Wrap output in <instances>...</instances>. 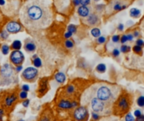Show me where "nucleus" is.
Instances as JSON below:
<instances>
[{"instance_id": "4be33fe9", "label": "nucleus", "mask_w": 144, "mask_h": 121, "mask_svg": "<svg viewBox=\"0 0 144 121\" xmlns=\"http://www.w3.org/2000/svg\"><path fill=\"white\" fill-rule=\"evenodd\" d=\"M74 91H75V87H74V86H73V85H69L68 87H67V88H66V93H67V94H68V95H72L73 93H74Z\"/></svg>"}, {"instance_id": "aec40b11", "label": "nucleus", "mask_w": 144, "mask_h": 121, "mask_svg": "<svg viewBox=\"0 0 144 121\" xmlns=\"http://www.w3.org/2000/svg\"><path fill=\"white\" fill-rule=\"evenodd\" d=\"M100 34H101V32H100V30H99L98 28H94V29H92V30H91V35L95 38L100 37Z\"/></svg>"}, {"instance_id": "7c9ffc66", "label": "nucleus", "mask_w": 144, "mask_h": 121, "mask_svg": "<svg viewBox=\"0 0 144 121\" xmlns=\"http://www.w3.org/2000/svg\"><path fill=\"white\" fill-rule=\"evenodd\" d=\"M0 36H1V38H2V39L6 40L8 37H9V34H8V32L5 30V31H3V32L0 34Z\"/></svg>"}, {"instance_id": "37998d69", "label": "nucleus", "mask_w": 144, "mask_h": 121, "mask_svg": "<svg viewBox=\"0 0 144 121\" xmlns=\"http://www.w3.org/2000/svg\"><path fill=\"white\" fill-rule=\"evenodd\" d=\"M134 115L136 116V117H139V116L142 115V112H141L140 110H135V112H134Z\"/></svg>"}, {"instance_id": "ddd939ff", "label": "nucleus", "mask_w": 144, "mask_h": 121, "mask_svg": "<svg viewBox=\"0 0 144 121\" xmlns=\"http://www.w3.org/2000/svg\"><path fill=\"white\" fill-rule=\"evenodd\" d=\"M98 21H99V18L95 14H90V15H89V17H88L87 19V23L89 24V25H95L96 24L98 23Z\"/></svg>"}, {"instance_id": "6ab92c4d", "label": "nucleus", "mask_w": 144, "mask_h": 121, "mask_svg": "<svg viewBox=\"0 0 144 121\" xmlns=\"http://www.w3.org/2000/svg\"><path fill=\"white\" fill-rule=\"evenodd\" d=\"M96 71L100 73H105L106 71V66L103 63H100L96 66Z\"/></svg>"}, {"instance_id": "49530a36", "label": "nucleus", "mask_w": 144, "mask_h": 121, "mask_svg": "<svg viewBox=\"0 0 144 121\" xmlns=\"http://www.w3.org/2000/svg\"><path fill=\"white\" fill-rule=\"evenodd\" d=\"M4 110H3V109H0V120H2V119H3V117H4Z\"/></svg>"}, {"instance_id": "0eeeda50", "label": "nucleus", "mask_w": 144, "mask_h": 121, "mask_svg": "<svg viewBox=\"0 0 144 121\" xmlns=\"http://www.w3.org/2000/svg\"><path fill=\"white\" fill-rule=\"evenodd\" d=\"M10 60L13 64L20 66L25 60V55L20 50H14L10 55Z\"/></svg>"}, {"instance_id": "a211bd4d", "label": "nucleus", "mask_w": 144, "mask_h": 121, "mask_svg": "<svg viewBox=\"0 0 144 121\" xmlns=\"http://www.w3.org/2000/svg\"><path fill=\"white\" fill-rule=\"evenodd\" d=\"M21 45H22L21 42H20V40H14V42L12 43L11 47H12L14 50H19L21 48Z\"/></svg>"}, {"instance_id": "bb28decb", "label": "nucleus", "mask_w": 144, "mask_h": 121, "mask_svg": "<svg viewBox=\"0 0 144 121\" xmlns=\"http://www.w3.org/2000/svg\"><path fill=\"white\" fill-rule=\"evenodd\" d=\"M19 97L21 99H26L27 97H28V92H25V91H21L20 93H19Z\"/></svg>"}, {"instance_id": "9b49d317", "label": "nucleus", "mask_w": 144, "mask_h": 121, "mask_svg": "<svg viewBox=\"0 0 144 121\" xmlns=\"http://www.w3.org/2000/svg\"><path fill=\"white\" fill-rule=\"evenodd\" d=\"M25 49L26 51L28 52H34L36 49V44H35L33 41L31 40H26L25 41Z\"/></svg>"}, {"instance_id": "a878e982", "label": "nucleus", "mask_w": 144, "mask_h": 121, "mask_svg": "<svg viewBox=\"0 0 144 121\" xmlns=\"http://www.w3.org/2000/svg\"><path fill=\"white\" fill-rule=\"evenodd\" d=\"M68 32H70V33H72V34H73V33H75L77 31V27L75 26V25H68Z\"/></svg>"}, {"instance_id": "a19ab883", "label": "nucleus", "mask_w": 144, "mask_h": 121, "mask_svg": "<svg viewBox=\"0 0 144 121\" xmlns=\"http://www.w3.org/2000/svg\"><path fill=\"white\" fill-rule=\"evenodd\" d=\"M120 40H121V42L124 44V43H126V41L128 40H127V35H122Z\"/></svg>"}, {"instance_id": "e433bc0d", "label": "nucleus", "mask_w": 144, "mask_h": 121, "mask_svg": "<svg viewBox=\"0 0 144 121\" xmlns=\"http://www.w3.org/2000/svg\"><path fill=\"white\" fill-rule=\"evenodd\" d=\"M124 8H126V6H121L120 4H116V5H115L114 9H115V10H121V9H124Z\"/></svg>"}, {"instance_id": "f03ea898", "label": "nucleus", "mask_w": 144, "mask_h": 121, "mask_svg": "<svg viewBox=\"0 0 144 121\" xmlns=\"http://www.w3.org/2000/svg\"><path fill=\"white\" fill-rule=\"evenodd\" d=\"M130 96L127 93L120 94L116 101L115 102L114 114L116 115H123L130 109Z\"/></svg>"}, {"instance_id": "c756f323", "label": "nucleus", "mask_w": 144, "mask_h": 121, "mask_svg": "<svg viewBox=\"0 0 144 121\" xmlns=\"http://www.w3.org/2000/svg\"><path fill=\"white\" fill-rule=\"evenodd\" d=\"M125 119H126V121H135V119L132 115V114H127L125 117Z\"/></svg>"}, {"instance_id": "412c9836", "label": "nucleus", "mask_w": 144, "mask_h": 121, "mask_svg": "<svg viewBox=\"0 0 144 121\" xmlns=\"http://www.w3.org/2000/svg\"><path fill=\"white\" fill-rule=\"evenodd\" d=\"M33 64L36 67H41V65H42V62H41V58L36 56V58H33Z\"/></svg>"}, {"instance_id": "f257e3e1", "label": "nucleus", "mask_w": 144, "mask_h": 121, "mask_svg": "<svg viewBox=\"0 0 144 121\" xmlns=\"http://www.w3.org/2000/svg\"><path fill=\"white\" fill-rule=\"evenodd\" d=\"M91 98H96L105 103L112 105L115 103L121 92V87L117 86L98 84L91 87Z\"/></svg>"}, {"instance_id": "39448f33", "label": "nucleus", "mask_w": 144, "mask_h": 121, "mask_svg": "<svg viewBox=\"0 0 144 121\" xmlns=\"http://www.w3.org/2000/svg\"><path fill=\"white\" fill-rule=\"evenodd\" d=\"M38 76V70L36 67H27L22 73V77L27 82H33Z\"/></svg>"}, {"instance_id": "79ce46f5", "label": "nucleus", "mask_w": 144, "mask_h": 121, "mask_svg": "<svg viewBox=\"0 0 144 121\" xmlns=\"http://www.w3.org/2000/svg\"><path fill=\"white\" fill-rule=\"evenodd\" d=\"M112 40H113V42H115V43H116V42H118V41L120 40V36L119 35H114L113 37H112Z\"/></svg>"}, {"instance_id": "6e6552de", "label": "nucleus", "mask_w": 144, "mask_h": 121, "mask_svg": "<svg viewBox=\"0 0 144 121\" xmlns=\"http://www.w3.org/2000/svg\"><path fill=\"white\" fill-rule=\"evenodd\" d=\"M21 30H22L21 25L15 21L9 22L6 25V31L9 33H12V34H15V33L20 32Z\"/></svg>"}, {"instance_id": "5701e85b", "label": "nucleus", "mask_w": 144, "mask_h": 121, "mask_svg": "<svg viewBox=\"0 0 144 121\" xmlns=\"http://www.w3.org/2000/svg\"><path fill=\"white\" fill-rule=\"evenodd\" d=\"M137 103L139 107H144V96H141L137 98Z\"/></svg>"}, {"instance_id": "393cba45", "label": "nucleus", "mask_w": 144, "mask_h": 121, "mask_svg": "<svg viewBox=\"0 0 144 121\" xmlns=\"http://www.w3.org/2000/svg\"><path fill=\"white\" fill-rule=\"evenodd\" d=\"M73 45H74V43H73L71 40H67L65 41V46H66L68 49L73 48Z\"/></svg>"}, {"instance_id": "423d86ee", "label": "nucleus", "mask_w": 144, "mask_h": 121, "mask_svg": "<svg viewBox=\"0 0 144 121\" xmlns=\"http://www.w3.org/2000/svg\"><path fill=\"white\" fill-rule=\"evenodd\" d=\"M74 119L78 121H85L89 118V111L84 106L77 108L73 112Z\"/></svg>"}, {"instance_id": "4468645a", "label": "nucleus", "mask_w": 144, "mask_h": 121, "mask_svg": "<svg viewBox=\"0 0 144 121\" xmlns=\"http://www.w3.org/2000/svg\"><path fill=\"white\" fill-rule=\"evenodd\" d=\"M16 100H17V96H16L15 93H13V94H11L10 96H8L7 98H5L6 106H8V107L12 106V104L16 101Z\"/></svg>"}, {"instance_id": "473e14b6", "label": "nucleus", "mask_w": 144, "mask_h": 121, "mask_svg": "<svg viewBox=\"0 0 144 121\" xmlns=\"http://www.w3.org/2000/svg\"><path fill=\"white\" fill-rule=\"evenodd\" d=\"M105 40H106V39H105V37H104V36H100V37L98 38V40H97L99 44H103V43L105 42Z\"/></svg>"}, {"instance_id": "20e7f679", "label": "nucleus", "mask_w": 144, "mask_h": 121, "mask_svg": "<svg viewBox=\"0 0 144 121\" xmlns=\"http://www.w3.org/2000/svg\"><path fill=\"white\" fill-rule=\"evenodd\" d=\"M90 106L92 110L98 114L109 115L112 111V105H110L96 98H93L90 100Z\"/></svg>"}, {"instance_id": "4c0bfd02", "label": "nucleus", "mask_w": 144, "mask_h": 121, "mask_svg": "<svg viewBox=\"0 0 144 121\" xmlns=\"http://www.w3.org/2000/svg\"><path fill=\"white\" fill-rule=\"evenodd\" d=\"M112 55H114V56H118L120 55V50L118 49H114L113 51H112Z\"/></svg>"}, {"instance_id": "2eb2a0df", "label": "nucleus", "mask_w": 144, "mask_h": 121, "mask_svg": "<svg viewBox=\"0 0 144 121\" xmlns=\"http://www.w3.org/2000/svg\"><path fill=\"white\" fill-rule=\"evenodd\" d=\"M55 79L58 83H64L66 81V76L63 72H57L55 75Z\"/></svg>"}, {"instance_id": "6e6d98bb", "label": "nucleus", "mask_w": 144, "mask_h": 121, "mask_svg": "<svg viewBox=\"0 0 144 121\" xmlns=\"http://www.w3.org/2000/svg\"><path fill=\"white\" fill-rule=\"evenodd\" d=\"M94 1H100V0H94Z\"/></svg>"}, {"instance_id": "f8f14e48", "label": "nucleus", "mask_w": 144, "mask_h": 121, "mask_svg": "<svg viewBox=\"0 0 144 121\" xmlns=\"http://www.w3.org/2000/svg\"><path fill=\"white\" fill-rule=\"evenodd\" d=\"M78 13L81 17H87L89 15V9L86 6H81L78 8Z\"/></svg>"}, {"instance_id": "a18cd8bd", "label": "nucleus", "mask_w": 144, "mask_h": 121, "mask_svg": "<svg viewBox=\"0 0 144 121\" xmlns=\"http://www.w3.org/2000/svg\"><path fill=\"white\" fill-rule=\"evenodd\" d=\"M72 35H73V34H72V33H70V32H68H68H67L66 34L64 35V36H65V38H67V39L68 40V38H70V37H71V36H72Z\"/></svg>"}, {"instance_id": "3c124183", "label": "nucleus", "mask_w": 144, "mask_h": 121, "mask_svg": "<svg viewBox=\"0 0 144 121\" xmlns=\"http://www.w3.org/2000/svg\"><path fill=\"white\" fill-rule=\"evenodd\" d=\"M73 3H74L75 5H78V4H80V3H79V0H74V1H73Z\"/></svg>"}, {"instance_id": "7ed1b4c3", "label": "nucleus", "mask_w": 144, "mask_h": 121, "mask_svg": "<svg viewBox=\"0 0 144 121\" xmlns=\"http://www.w3.org/2000/svg\"><path fill=\"white\" fill-rule=\"evenodd\" d=\"M27 17L30 21L36 24H41V21L45 20L46 12L44 11L42 7H41L38 4H33L30 5L27 9Z\"/></svg>"}, {"instance_id": "9d476101", "label": "nucleus", "mask_w": 144, "mask_h": 121, "mask_svg": "<svg viewBox=\"0 0 144 121\" xmlns=\"http://www.w3.org/2000/svg\"><path fill=\"white\" fill-rule=\"evenodd\" d=\"M58 108L59 109H73V102L69 101V100H67V99H62L58 103Z\"/></svg>"}, {"instance_id": "dca6fc26", "label": "nucleus", "mask_w": 144, "mask_h": 121, "mask_svg": "<svg viewBox=\"0 0 144 121\" xmlns=\"http://www.w3.org/2000/svg\"><path fill=\"white\" fill-rule=\"evenodd\" d=\"M48 89V85H47V81L43 80L42 82L40 84V89H39V93L40 94L43 95Z\"/></svg>"}, {"instance_id": "c9c22d12", "label": "nucleus", "mask_w": 144, "mask_h": 121, "mask_svg": "<svg viewBox=\"0 0 144 121\" xmlns=\"http://www.w3.org/2000/svg\"><path fill=\"white\" fill-rule=\"evenodd\" d=\"M21 89L22 91H25V92H29L30 91V87L27 84H24V85H22Z\"/></svg>"}, {"instance_id": "c85d7f7f", "label": "nucleus", "mask_w": 144, "mask_h": 121, "mask_svg": "<svg viewBox=\"0 0 144 121\" xmlns=\"http://www.w3.org/2000/svg\"><path fill=\"white\" fill-rule=\"evenodd\" d=\"M130 50H131L130 46H129V45H123L121 47V50L123 53H126V52H128Z\"/></svg>"}, {"instance_id": "8fccbe9b", "label": "nucleus", "mask_w": 144, "mask_h": 121, "mask_svg": "<svg viewBox=\"0 0 144 121\" xmlns=\"http://www.w3.org/2000/svg\"><path fill=\"white\" fill-rule=\"evenodd\" d=\"M21 70H22V66H21V65H20V66H18L17 67H16V71H18V72H20Z\"/></svg>"}, {"instance_id": "58836bf2", "label": "nucleus", "mask_w": 144, "mask_h": 121, "mask_svg": "<svg viewBox=\"0 0 144 121\" xmlns=\"http://www.w3.org/2000/svg\"><path fill=\"white\" fill-rule=\"evenodd\" d=\"M29 104H30V100L29 99H25V101H23V103H22V105H23L25 108L28 107Z\"/></svg>"}, {"instance_id": "c03bdc74", "label": "nucleus", "mask_w": 144, "mask_h": 121, "mask_svg": "<svg viewBox=\"0 0 144 121\" xmlns=\"http://www.w3.org/2000/svg\"><path fill=\"white\" fill-rule=\"evenodd\" d=\"M136 121H144V115L143 114H142L141 116L137 117V119H136Z\"/></svg>"}, {"instance_id": "cd10ccee", "label": "nucleus", "mask_w": 144, "mask_h": 121, "mask_svg": "<svg viewBox=\"0 0 144 121\" xmlns=\"http://www.w3.org/2000/svg\"><path fill=\"white\" fill-rule=\"evenodd\" d=\"M39 121H52L51 117L48 114H43L41 118H40Z\"/></svg>"}, {"instance_id": "5fc2aeb1", "label": "nucleus", "mask_w": 144, "mask_h": 121, "mask_svg": "<svg viewBox=\"0 0 144 121\" xmlns=\"http://www.w3.org/2000/svg\"><path fill=\"white\" fill-rule=\"evenodd\" d=\"M18 121H25L24 119H20V120H18Z\"/></svg>"}, {"instance_id": "72a5a7b5", "label": "nucleus", "mask_w": 144, "mask_h": 121, "mask_svg": "<svg viewBox=\"0 0 144 121\" xmlns=\"http://www.w3.org/2000/svg\"><path fill=\"white\" fill-rule=\"evenodd\" d=\"M79 3L82 4L83 6H86L90 4V0H79Z\"/></svg>"}, {"instance_id": "f3484780", "label": "nucleus", "mask_w": 144, "mask_h": 121, "mask_svg": "<svg viewBox=\"0 0 144 121\" xmlns=\"http://www.w3.org/2000/svg\"><path fill=\"white\" fill-rule=\"evenodd\" d=\"M140 14H141V11L137 9L133 8V9H132L130 10V15L132 17H133V18H138V17L140 16Z\"/></svg>"}, {"instance_id": "603ef678", "label": "nucleus", "mask_w": 144, "mask_h": 121, "mask_svg": "<svg viewBox=\"0 0 144 121\" xmlns=\"http://www.w3.org/2000/svg\"><path fill=\"white\" fill-rule=\"evenodd\" d=\"M138 35H139V32L135 31V32H134V36H138Z\"/></svg>"}, {"instance_id": "09e8293b", "label": "nucleus", "mask_w": 144, "mask_h": 121, "mask_svg": "<svg viewBox=\"0 0 144 121\" xmlns=\"http://www.w3.org/2000/svg\"><path fill=\"white\" fill-rule=\"evenodd\" d=\"M123 27H124V25H123L122 24H120V25H118V30H119L120 31H122V30H123Z\"/></svg>"}, {"instance_id": "de8ad7c7", "label": "nucleus", "mask_w": 144, "mask_h": 121, "mask_svg": "<svg viewBox=\"0 0 144 121\" xmlns=\"http://www.w3.org/2000/svg\"><path fill=\"white\" fill-rule=\"evenodd\" d=\"M132 39H133V35H132V34L127 35V40H131V41H132Z\"/></svg>"}, {"instance_id": "ea45409f", "label": "nucleus", "mask_w": 144, "mask_h": 121, "mask_svg": "<svg viewBox=\"0 0 144 121\" xmlns=\"http://www.w3.org/2000/svg\"><path fill=\"white\" fill-rule=\"evenodd\" d=\"M137 45H139V46H143L144 45V41L142 40H141V39H139V40H137Z\"/></svg>"}, {"instance_id": "2f4dec72", "label": "nucleus", "mask_w": 144, "mask_h": 121, "mask_svg": "<svg viewBox=\"0 0 144 121\" xmlns=\"http://www.w3.org/2000/svg\"><path fill=\"white\" fill-rule=\"evenodd\" d=\"M133 50L136 53H141L142 52V47L139 46V45H135L133 47Z\"/></svg>"}, {"instance_id": "f704fd0d", "label": "nucleus", "mask_w": 144, "mask_h": 121, "mask_svg": "<svg viewBox=\"0 0 144 121\" xmlns=\"http://www.w3.org/2000/svg\"><path fill=\"white\" fill-rule=\"evenodd\" d=\"M92 118H93L94 120H98V119H100V114H98L97 113L93 112L92 113Z\"/></svg>"}, {"instance_id": "864d4df0", "label": "nucleus", "mask_w": 144, "mask_h": 121, "mask_svg": "<svg viewBox=\"0 0 144 121\" xmlns=\"http://www.w3.org/2000/svg\"><path fill=\"white\" fill-rule=\"evenodd\" d=\"M4 0H0V5H4Z\"/></svg>"}, {"instance_id": "b1692460", "label": "nucleus", "mask_w": 144, "mask_h": 121, "mask_svg": "<svg viewBox=\"0 0 144 121\" xmlns=\"http://www.w3.org/2000/svg\"><path fill=\"white\" fill-rule=\"evenodd\" d=\"M1 50H2V53L4 55H7L9 52V46L8 45H4L2 46V48H1Z\"/></svg>"}, {"instance_id": "1a4fd4ad", "label": "nucleus", "mask_w": 144, "mask_h": 121, "mask_svg": "<svg viewBox=\"0 0 144 121\" xmlns=\"http://www.w3.org/2000/svg\"><path fill=\"white\" fill-rule=\"evenodd\" d=\"M0 73H1V77L7 80V79H9L13 75V69L10 66V65L8 64V63H5V64L3 65V66L1 67Z\"/></svg>"}]
</instances>
